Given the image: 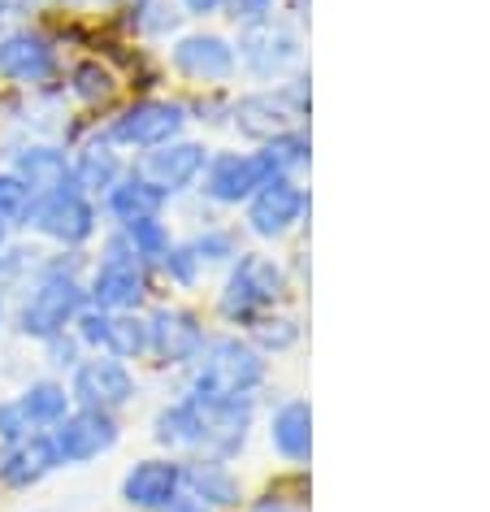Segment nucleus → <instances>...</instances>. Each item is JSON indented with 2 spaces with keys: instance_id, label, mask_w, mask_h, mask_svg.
Listing matches in <instances>:
<instances>
[{
  "instance_id": "nucleus-1",
  "label": "nucleus",
  "mask_w": 490,
  "mask_h": 512,
  "mask_svg": "<svg viewBox=\"0 0 490 512\" xmlns=\"http://www.w3.org/2000/svg\"><path fill=\"white\" fill-rule=\"evenodd\" d=\"M269 374L265 352L252 348L248 339L222 335L209 339L200 348V356L191 361V391L187 395H204V400H235V395H256Z\"/></svg>"
},
{
  "instance_id": "nucleus-2",
  "label": "nucleus",
  "mask_w": 490,
  "mask_h": 512,
  "mask_svg": "<svg viewBox=\"0 0 490 512\" xmlns=\"http://www.w3.org/2000/svg\"><path fill=\"white\" fill-rule=\"evenodd\" d=\"M282 291H287V270H282L274 256L239 252L235 265H230V274H226V283H222L217 309H222V317L235 326H256L265 313H274Z\"/></svg>"
},
{
  "instance_id": "nucleus-3",
  "label": "nucleus",
  "mask_w": 490,
  "mask_h": 512,
  "mask_svg": "<svg viewBox=\"0 0 490 512\" xmlns=\"http://www.w3.org/2000/svg\"><path fill=\"white\" fill-rule=\"evenodd\" d=\"M87 304V291L83 283L74 278V261H57L48 265L44 278L35 283V291L27 296L18 313V326L27 339H53V335H66V326L79 317V309Z\"/></svg>"
},
{
  "instance_id": "nucleus-4",
  "label": "nucleus",
  "mask_w": 490,
  "mask_h": 512,
  "mask_svg": "<svg viewBox=\"0 0 490 512\" xmlns=\"http://www.w3.org/2000/svg\"><path fill=\"white\" fill-rule=\"evenodd\" d=\"M235 57L243 61V70L256 74V79H265V83L291 79V74L300 70V61H304L300 27H295V22H282V18L248 22V27L239 31Z\"/></svg>"
},
{
  "instance_id": "nucleus-5",
  "label": "nucleus",
  "mask_w": 490,
  "mask_h": 512,
  "mask_svg": "<svg viewBox=\"0 0 490 512\" xmlns=\"http://www.w3.org/2000/svg\"><path fill=\"white\" fill-rule=\"evenodd\" d=\"M144 291H148V270L139 265V256L131 243H126V235H113L105 243V256H100L87 296L105 313H135Z\"/></svg>"
},
{
  "instance_id": "nucleus-6",
  "label": "nucleus",
  "mask_w": 490,
  "mask_h": 512,
  "mask_svg": "<svg viewBox=\"0 0 490 512\" xmlns=\"http://www.w3.org/2000/svg\"><path fill=\"white\" fill-rule=\"evenodd\" d=\"M196 404V421H200V456L213 460H230L248 447V430L256 417V395H235V400H204V395H191Z\"/></svg>"
},
{
  "instance_id": "nucleus-7",
  "label": "nucleus",
  "mask_w": 490,
  "mask_h": 512,
  "mask_svg": "<svg viewBox=\"0 0 490 512\" xmlns=\"http://www.w3.org/2000/svg\"><path fill=\"white\" fill-rule=\"evenodd\" d=\"M187 126V109L178 100H139L126 113L109 122L105 144H122V148H161L170 139L183 135Z\"/></svg>"
},
{
  "instance_id": "nucleus-8",
  "label": "nucleus",
  "mask_w": 490,
  "mask_h": 512,
  "mask_svg": "<svg viewBox=\"0 0 490 512\" xmlns=\"http://www.w3.org/2000/svg\"><path fill=\"white\" fill-rule=\"evenodd\" d=\"M70 400L79 408H100V413H118L135 400V374L118 356H92V361L74 365Z\"/></svg>"
},
{
  "instance_id": "nucleus-9",
  "label": "nucleus",
  "mask_w": 490,
  "mask_h": 512,
  "mask_svg": "<svg viewBox=\"0 0 490 512\" xmlns=\"http://www.w3.org/2000/svg\"><path fill=\"white\" fill-rule=\"evenodd\" d=\"M27 226H35L40 235L74 248V243L96 235V204L87 200L79 187H61L53 196H35Z\"/></svg>"
},
{
  "instance_id": "nucleus-10",
  "label": "nucleus",
  "mask_w": 490,
  "mask_h": 512,
  "mask_svg": "<svg viewBox=\"0 0 490 512\" xmlns=\"http://www.w3.org/2000/svg\"><path fill=\"white\" fill-rule=\"evenodd\" d=\"M304 213H308V191L300 187V178H269L248 200V230L261 239H282L304 222Z\"/></svg>"
},
{
  "instance_id": "nucleus-11",
  "label": "nucleus",
  "mask_w": 490,
  "mask_h": 512,
  "mask_svg": "<svg viewBox=\"0 0 490 512\" xmlns=\"http://www.w3.org/2000/svg\"><path fill=\"white\" fill-rule=\"evenodd\" d=\"M269 183V170L256 152H217L204 161L200 191L213 204H248L256 196V187Z\"/></svg>"
},
{
  "instance_id": "nucleus-12",
  "label": "nucleus",
  "mask_w": 490,
  "mask_h": 512,
  "mask_svg": "<svg viewBox=\"0 0 490 512\" xmlns=\"http://www.w3.org/2000/svg\"><path fill=\"white\" fill-rule=\"evenodd\" d=\"M204 161H209L204 144H191V139H170V144H161V148H148L135 174L148 178V183L157 187L165 200H170V196H178V191H187V187L200 183Z\"/></svg>"
},
{
  "instance_id": "nucleus-13",
  "label": "nucleus",
  "mask_w": 490,
  "mask_h": 512,
  "mask_svg": "<svg viewBox=\"0 0 490 512\" xmlns=\"http://www.w3.org/2000/svg\"><path fill=\"white\" fill-rule=\"evenodd\" d=\"M53 430H57L53 447L61 465H87V460L105 456L118 443V421H113V413H100V408H79Z\"/></svg>"
},
{
  "instance_id": "nucleus-14",
  "label": "nucleus",
  "mask_w": 490,
  "mask_h": 512,
  "mask_svg": "<svg viewBox=\"0 0 490 512\" xmlns=\"http://www.w3.org/2000/svg\"><path fill=\"white\" fill-rule=\"evenodd\" d=\"M174 70L183 74V79L191 83H204V87H213V83H226L230 74L239 70V57H235V44L222 40V35H213V31H196V35H183V40L174 44Z\"/></svg>"
},
{
  "instance_id": "nucleus-15",
  "label": "nucleus",
  "mask_w": 490,
  "mask_h": 512,
  "mask_svg": "<svg viewBox=\"0 0 490 512\" xmlns=\"http://www.w3.org/2000/svg\"><path fill=\"white\" fill-rule=\"evenodd\" d=\"M148 339H152V356L161 365H191L209 343L200 317L187 309H157L148 317Z\"/></svg>"
},
{
  "instance_id": "nucleus-16",
  "label": "nucleus",
  "mask_w": 490,
  "mask_h": 512,
  "mask_svg": "<svg viewBox=\"0 0 490 512\" xmlns=\"http://www.w3.org/2000/svg\"><path fill=\"white\" fill-rule=\"evenodd\" d=\"M183 495V465L174 460H139L122 478V499L139 512H165Z\"/></svg>"
},
{
  "instance_id": "nucleus-17",
  "label": "nucleus",
  "mask_w": 490,
  "mask_h": 512,
  "mask_svg": "<svg viewBox=\"0 0 490 512\" xmlns=\"http://www.w3.org/2000/svg\"><path fill=\"white\" fill-rule=\"evenodd\" d=\"M0 74L14 83H48L57 74V53L44 35L35 31H14L0 40Z\"/></svg>"
},
{
  "instance_id": "nucleus-18",
  "label": "nucleus",
  "mask_w": 490,
  "mask_h": 512,
  "mask_svg": "<svg viewBox=\"0 0 490 512\" xmlns=\"http://www.w3.org/2000/svg\"><path fill=\"white\" fill-rule=\"evenodd\" d=\"M269 443L287 465H308V456H313V408L308 400H282L269 413Z\"/></svg>"
},
{
  "instance_id": "nucleus-19",
  "label": "nucleus",
  "mask_w": 490,
  "mask_h": 512,
  "mask_svg": "<svg viewBox=\"0 0 490 512\" xmlns=\"http://www.w3.org/2000/svg\"><path fill=\"white\" fill-rule=\"evenodd\" d=\"M57 465L61 460H57L53 434H27V439L9 443V452L0 456V478H5L9 486H35V482H44Z\"/></svg>"
},
{
  "instance_id": "nucleus-20",
  "label": "nucleus",
  "mask_w": 490,
  "mask_h": 512,
  "mask_svg": "<svg viewBox=\"0 0 490 512\" xmlns=\"http://www.w3.org/2000/svg\"><path fill=\"white\" fill-rule=\"evenodd\" d=\"M183 495L200 499L204 508H235L243 491H239V478L230 473L226 460H213V456H200L191 460V465H183Z\"/></svg>"
},
{
  "instance_id": "nucleus-21",
  "label": "nucleus",
  "mask_w": 490,
  "mask_h": 512,
  "mask_svg": "<svg viewBox=\"0 0 490 512\" xmlns=\"http://www.w3.org/2000/svg\"><path fill=\"white\" fill-rule=\"evenodd\" d=\"M14 174L31 187V196H53L61 187H74L70 157L53 144H31L14 157Z\"/></svg>"
},
{
  "instance_id": "nucleus-22",
  "label": "nucleus",
  "mask_w": 490,
  "mask_h": 512,
  "mask_svg": "<svg viewBox=\"0 0 490 512\" xmlns=\"http://www.w3.org/2000/svg\"><path fill=\"white\" fill-rule=\"evenodd\" d=\"M105 204H109L113 222L131 226V222H144V217H161L165 196L148 183V178H139V174H122L118 183H113V187L105 191Z\"/></svg>"
},
{
  "instance_id": "nucleus-23",
  "label": "nucleus",
  "mask_w": 490,
  "mask_h": 512,
  "mask_svg": "<svg viewBox=\"0 0 490 512\" xmlns=\"http://www.w3.org/2000/svg\"><path fill=\"white\" fill-rule=\"evenodd\" d=\"M256 157L265 161L269 178H300L308 170V161H313V144H308L304 126H291V131L265 139Z\"/></svg>"
},
{
  "instance_id": "nucleus-24",
  "label": "nucleus",
  "mask_w": 490,
  "mask_h": 512,
  "mask_svg": "<svg viewBox=\"0 0 490 512\" xmlns=\"http://www.w3.org/2000/svg\"><path fill=\"white\" fill-rule=\"evenodd\" d=\"M70 391L61 387V382H31L27 391L18 395V408H22V417H27V426L31 430H48V426H61V421L70 417Z\"/></svg>"
},
{
  "instance_id": "nucleus-25",
  "label": "nucleus",
  "mask_w": 490,
  "mask_h": 512,
  "mask_svg": "<svg viewBox=\"0 0 490 512\" xmlns=\"http://www.w3.org/2000/svg\"><path fill=\"white\" fill-rule=\"evenodd\" d=\"M70 170H74V187H79L83 196H100V191H109L122 178V161H118V152H113V144H87L79 157L70 161Z\"/></svg>"
},
{
  "instance_id": "nucleus-26",
  "label": "nucleus",
  "mask_w": 490,
  "mask_h": 512,
  "mask_svg": "<svg viewBox=\"0 0 490 512\" xmlns=\"http://www.w3.org/2000/svg\"><path fill=\"white\" fill-rule=\"evenodd\" d=\"M152 439H157L161 447H187V452H196L200 421H196V404H191V395H183V400L161 408L157 421H152Z\"/></svg>"
},
{
  "instance_id": "nucleus-27",
  "label": "nucleus",
  "mask_w": 490,
  "mask_h": 512,
  "mask_svg": "<svg viewBox=\"0 0 490 512\" xmlns=\"http://www.w3.org/2000/svg\"><path fill=\"white\" fill-rule=\"evenodd\" d=\"M105 352L118 356V361H144V356H152L148 322L144 317H135V313H109Z\"/></svg>"
},
{
  "instance_id": "nucleus-28",
  "label": "nucleus",
  "mask_w": 490,
  "mask_h": 512,
  "mask_svg": "<svg viewBox=\"0 0 490 512\" xmlns=\"http://www.w3.org/2000/svg\"><path fill=\"white\" fill-rule=\"evenodd\" d=\"M122 235L135 248V256H139V265H144V270H148V265H161L165 252L174 248V239H170V230H165L161 217H144V222L122 226Z\"/></svg>"
},
{
  "instance_id": "nucleus-29",
  "label": "nucleus",
  "mask_w": 490,
  "mask_h": 512,
  "mask_svg": "<svg viewBox=\"0 0 490 512\" xmlns=\"http://www.w3.org/2000/svg\"><path fill=\"white\" fill-rule=\"evenodd\" d=\"M31 187L22 183L18 174H0V222L5 226H27V217H31Z\"/></svg>"
},
{
  "instance_id": "nucleus-30",
  "label": "nucleus",
  "mask_w": 490,
  "mask_h": 512,
  "mask_svg": "<svg viewBox=\"0 0 490 512\" xmlns=\"http://www.w3.org/2000/svg\"><path fill=\"white\" fill-rule=\"evenodd\" d=\"M252 330H256L252 348H261V352H287V348L300 343V322H295V317H269L265 313Z\"/></svg>"
},
{
  "instance_id": "nucleus-31",
  "label": "nucleus",
  "mask_w": 490,
  "mask_h": 512,
  "mask_svg": "<svg viewBox=\"0 0 490 512\" xmlns=\"http://www.w3.org/2000/svg\"><path fill=\"white\" fill-rule=\"evenodd\" d=\"M191 252L200 256V265H226L239 256V243L230 230H204V235L191 239Z\"/></svg>"
},
{
  "instance_id": "nucleus-32",
  "label": "nucleus",
  "mask_w": 490,
  "mask_h": 512,
  "mask_svg": "<svg viewBox=\"0 0 490 512\" xmlns=\"http://www.w3.org/2000/svg\"><path fill=\"white\" fill-rule=\"evenodd\" d=\"M70 92L79 100H87V105H100V100L113 96V79H109V70H100V66H79L74 70Z\"/></svg>"
},
{
  "instance_id": "nucleus-33",
  "label": "nucleus",
  "mask_w": 490,
  "mask_h": 512,
  "mask_svg": "<svg viewBox=\"0 0 490 512\" xmlns=\"http://www.w3.org/2000/svg\"><path fill=\"white\" fill-rule=\"evenodd\" d=\"M161 270L174 278L178 287H196V278H200V256L191 252V243H174L170 252H165V261H161Z\"/></svg>"
},
{
  "instance_id": "nucleus-34",
  "label": "nucleus",
  "mask_w": 490,
  "mask_h": 512,
  "mask_svg": "<svg viewBox=\"0 0 490 512\" xmlns=\"http://www.w3.org/2000/svg\"><path fill=\"white\" fill-rule=\"evenodd\" d=\"M105 335H109V313L96 309V304H92V309L83 304L79 317H74V339H79L83 348H96L100 352V348H105Z\"/></svg>"
},
{
  "instance_id": "nucleus-35",
  "label": "nucleus",
  "mask_w": 490,
  "mask_h": 512,
  "mask_svg": "<svg viewBox=\"0 0 490 512\" xmlns=\"http://www.w3.org/2000/svg\"><path fill=\"white\" fill-rule=\"evenodd\" d=\"M174 22H178L174 0H144V5H139V27H144L148 35L174 31Z\"/></svg>"
},
{
  "instance_id": "nucleus-36",
  "label": "nucleus",
  "mask_w": 490,
  "mask_h": 512,
  "mask_svg": "<svg viewBox=\"0 0 490 512\" xmlns=\"http://www.w3.org/2000/svg\"><path fill=\"white\" fill-rule=\"evenodd\" d=\"M274 5L278 0H226V14L248 27V22H261V18H274Z\"/></svg>"
},
{
  "instance_id": "nucleus-37",
  "label": "nucleus",
  "mask_w": 490,
  "mask_h": 512,
  "mask_svg": "<svg viewBox=\"0 0 490 512\" xmlns=\"http://www.w3.org/2000/svg\"><path fill=\"white\" fill-rule=\"evenodd\" d=\"M27 434H31V426H27V417H22L18 400H5L0 404V439L14 443V439H27Z\"/></svg>"
},
{
  "instance_id": "nucleus-38",
  "label": "nucleus",
  "mask_w": 490,
  "mask_h": 512,
  "mask_svg": "<svg viewBox=\"0 0 490 512\" xmlns=\"http://www.w3.org/2000/svg\"><path fill=\"white\" fill-rule=\"evenodd\" d=\"M44 343H48V356H53V365H57V369H74V365H79V348H83L79 339L53 335V339H44Z\"/></svg>"
},
{
  "instance_id": "nucleus-39",
  "label": "nucleus",
  "mask_w": 490,
  "mask_h": 512,
  "mask_svg": "<svg viewBox=\"0 0 490 512\" xmlns=\"http://www.w3.org/2000/svg\"><path fill=\"white\" fill-rule=\"evenodd\" d=\"M183 9L187 14H196V18H213V14H222L226 9V0H183Z\"/></svg>"
},
{
  "instance_id": "nucleus-40",
  "label": "nucleus",
  "mask_w": 490,
  "mask_h": 512,
  "mask_svg": "<svg viewBox=\"0 0 490 512\" xmlns=\"http://www.w3.org/2000/svg\"><path fill=\"white\" fill-rule=\"evenodd\" d=\"M248 512H304L300 504H291V499H274V495H265V499H256V504Z\"/></svg>"
},
{
  "instance_id": "nucleus-41",
  "label": "nucleus",
  "mask_w": 490,
  "mask_h": 512,
  "mask_svg": "<svg viewBox=\"0 0 490 512\" xmlns=\"http://www.w3.org/2000/svg\"><path fill=\"white\" fill-rule=\"evenodd\" d=\"M35 5H40V0H0V22L27 14V9H35Z\"/></svg>"
},
{
  "instance_id": "nucleus-42",
  "label": "nucleus",
  "mask_w": 490,
  "mask_h": 512,
  "mask_svg": "<svg viewBox=\"0 0 490 512\" xmlns=\"http://www.w3.org/2000/svg\"><path fill=\"white\" fill-rule=\"evenodd\" d=\"M165 512H213V508H204L200 499H191V495H178V499H174V504L165 508Z\"/></svg>"
},
{
  "instance_id": "nucleus-43",
  "label": "nucleus",
  "mask_w": 490,
  "mask_h": 512,
  "mask_svg": "<svg viewBox=\"0 0 490 512\" xmlns=\"http://www.w3.org/2000/svg\"><path fill=\"white\" fill-rule=\"evenodd\" d=\"M0 322H5V300H0Z\"/></svg>"
},
{
  "instance_id": "nucleus-44",
  "label": "nucleus",
  "mask_w": 490,
  "mask_h": 512,
  "mask_svg": "<svg viewBox=\"0 0 490 512\" xmlns=\"http://www.w3.org/2000/svg\"><path fill=\"white\" fill-rule=\"evenodd\" d=\"M0 243H5V222H0Z\"/></svg>"
}]
</instances>
